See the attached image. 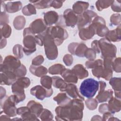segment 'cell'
Listing matches in <instances>:
<instances>
[{
	"mask_svg": "<svg viewBox=\"0 0 121 121\" xmlns=\"http://www.w3.org/2000/svg\"><path fill=\"white\" fill-rule=\"evenodd\" d=\"M81 99L74 98L66 105L56 107V120H81L84 104Z\"/></svg>",
	"mask_w": 121,
	"mask_h": 121,
	"instance_id": "1",
	"label": "cell"
},
{
	"mask_svg": "<svg viewBox=\"0 0 121 121\" xmlns=\"http://www.w3.org/2000/svg\"><path fill=\"white\" fill-rule=\"evenodd\" d=\"M99 87V82L93 78H89L85 79L81 83L79 91L82 95L87 98H91L95 95Z\"/></svg>",
	"mask_w": 121,
	"mask_h": 121,
	"instance_id": "2",
	"label": "cell"
},
{
	"mask_svg": "<svg viewBox=\"0 0 121 121\" xmlns=\"http://www.w3.org/2000/svg\"><path fill=\"white\" fill-rule=\"evenodd\" d=\"M41 35L43 38L47 58L49 60L55 59L58 56V50L53 38L48 34L46 30Z\"/></svg>",
	"mask_w": 121,
	"mask_h": 121,
	"instance_id": "3",
	"label": "cell"
},
{
	"mask_svg": "<svg viewBox=\"0 0 121 121\" xmlns=\"http://www.w3.org/2000/svg\"><path fill=\"white\" fill-rule=\"evenodd\" d=\"M30 84L29 79L26 77L20 78L12 84V92L17 96L19 103L25 99V95L24 88L27 87Z\"/></svg>",
	"mask_w": 121,
	"mask_h": 121,
	"instance_id": "4",
	"label": "cell"
},
{
	"mask_svg": "<svg viewBox=\"0 0 121 121\" xmlns=\"http://www.w3.org/2000/svg\"><path fill=\"white\" fill-rule=\"evenodd\" d=\"M23 51L26 55L32 54L36 50L35 34L29 27L25 29L24 31Z\"/></svg>",
	"mask_w": 121,
	"mask_h": 121,
	"instance_id": "5",
	"label": "cell"
},
{
	"mask_svg": "<svg viewBox=\"0 0 121 121\" xmlns=\"http://www.w3.org/2000/svg\"><path fill=\"white\" fill-rule=\"evenodd\" d=\"M99 48L101 51V56L104 59L114 58L116 53V47L106 38L101 39L98 41Z\"/></svg>",
	"mask_w": 121,
	"mask_h": 121,
	"instance_id": "6",
	"label": "cell"
},
{
	"mask_svg": "<svg viewBox=\"0 0 121 121\" xmlns=\"http://www.w3.org/2000/svg\"><path fill=\"white\" fill-rule=\"evenodd\" d=\"M46 31L53 38L56 45L61 44L68 36L66 30L61 26H51L47 29Z\"/></svg>",
	"mask_w": 121,
	"mask_h": 121,
	"instance_id": "7",
	"label": "cell"
},
{
	"mask_svg": "<svg viewBox=\"0 0 121 121\" xmlns=\"http://www.w3.org/2000/svg\"><path fill=\"white\" fill-rule=\"evenodd\" d=\"M18 103L17 96L14 95L9 97L3 103V106L1 107L6 114L9 116H15L17 113L15 105Z\"/></svg>",
	"mask_w": 121,
	"mask_h": 121,
	"instance_id": "8",
	"label": "cell"
},
{
	"mask_svg": "<svg viewBox=\"0 0 121 121\" xmlns=\"http://www.w3.org/2000/svg\"><path fill=\"white\" fill-rule=\"evenodd\" d=\"M21 65V62L18 59L9 55L5 58L3 64L1 65V71L9 70L14 73L15 70L20 67Z\"/></svg>",
	"mask_w": 121,
	"mask_h": 121,
	"instance_id": "9",
	"label": "cell"
},
{
	"mask_svg": "<svg viewBox=\"0 0 121 121\" xmlns=\"http://www.w3.org/2000/svg\"><path fill=\"white\" fill-rule=\"evenodd\" d=\"M92 25L95 28V33L100 36H105L109 31L104 20L100 17H95L92 21Z\"/></svg>",
	"mask_w": 121,
	"mask_h": 121,
	"instance_id": "10",
	"label": "cell"
},
{
	"mask_svg": "<svg viewBox=\"0 0 121 121\" xmlns=\"http://www.w3.org/2000/svg\"><path fill=\"white\" fill-rule=\"evenodd\" d=\"M97 16L96 13L92 10H86L78 16V29L91 24L92 18Z\"/></svg>",
	"mask_w": 121,
	"mask_h": 121,
	"instance_id": "11",
	"label": "cell"
},
{
	"mask_svg": "<svg viewBox=\"0 0 121 121\" xmlns=\"http://www.w3.org/2000/svg\"><path fill=\"white\" fill-rule=\"evenodd\" d=\"M30 93L32 95L42 100L44 99L45 97L51 96L53 93V90L52 88L48 89L43 86L38 85L32 88L30 90Z\"/></svg>",
	"mask_w": 121,
	"mask_h": 121,
	"instance_id": "12",
	"label": "cell"
},
{
	"mask_svg": "<svg viewBox=\"0 0 121 121\" xmlns=\"http://www.w3.org/2000/svg\"><path fill=\"white\" fill-rule=\"evenodd\" d=\"M87 49V47L85 44H78L75 43H70L68 47V50L71 53L80 57L85 56V53Z\"/></svg>",
	"mask_w": 121,
	"mask_h": 121,
	"instance_id": "13",
	"label": "cell"
},
{
	"mask_svg": "<svg viewBox=\"0 0 121 121\" xmlns=\"http://www.w3.org/2000/svg\"><path fill=\"white\" fill-rule=\"evenodd\" d=\"M29 28L34 34H40L47 30L46 25L41 18H38L34 21L30 25Z\"/></svg>",
	"mask_w": 121,
	"mask_h": 121,
	"instance_id": "14",
	"label": "cell"
},
{
	"mask_svg": "<svg viewBox=\"0 0 121 121\" xmlns=\"http://www.w3.org/2000/svg\"><path fill=\"white\" fill-rule=\"evenodd\" d=\"M79 30V36L82 40H84L92 38L95 34V30L92 24L84 26Z\"/></svg>",
	"mask_w": 121,
	"mask_h": 121,
	"instance_id": "15",
	"label": "cell"
},
{
	"mask_svg": "<svg viewBox=\"0 0 121 121\" xmlns=\"http://www.w3.org/2000/svg\"><path fill=\"white\" fill-rule=\"evenodd\" d=\"M63 17L67 26L73 27L78 23V16L71 9H67L65 10Z\"/></svg>",
	"mask_w": 121,
	"mask_h": 121,
	"instance_id": "16",
	"label": "cell"
},
{
	"mask_svg": "<svg viewBox=\"0 0 121 121\" xmlns=\"http://www.w3.org/2000/svg\"><path fill=\"white\" fill-rule=\"evenodd\" d=\"M17 112L21 115L23 120H38L37 116L33 113L27 107H22L17 109Z\"/></svg>",
	"mask_w": 121,
	"mask_h": 121,
	"instance_id": "17",
	"label": "cell"
},
{
	"mask_svg": "<svg viewBox=\"0 0 121 121\" xmlns=\"http://www.w3.org/2000/svg\"><path fill=\"white\" fill-rule=\"evenodd\" d=\"M61 91H65L68 95L73 98H78L81 99L83 101L84 100V98L79 95L77 86L71 83L67 84L66 86Z\"/></svg>",
	"mask_w": 121,
	"mask_h": 121,
	"instance_id": "18",
	"label": "cell"
},
{
	"mask_svg": "<svg viewBox=\"0 0 121 121\" xmlns=\"http://www.w3.org/2000/svg\"><path fill=\"white\" fill-rule=\"evenodd\" d=\"M59 16L54 11H50L44 14V21L46 26H51L57 22Z\"/></svg>",
	"mask_w": 121,
	"mask_h": 121,
	"instance_id": "19",
	"label": "cell"
},
{
	"mask_svg": "<svg viewBox=\"0 0 121 121\" xmlns=\"http://www.w3.org/2000/svg\"><path fill=\"white\" fill-rule=\"evenodd\" d=\"M121 99L112 96L109 101L108 111L112 114L118 112L121 110Z\"/></svg>",
	"mask_w": 121,
	"mask_h": 121,
	"instance_id": "20",
	"label": "cell"
},
{
	"mask_svg": "<svg viewBox=\"0 0 121 121\" xmlns=\"http://www.w3.org/2000/svg\"><path fill=\"white\" fill-rule=\"evenodd\" d=\"M61 75L64 80L69 83H76L78 82V78L72 70L65 69Z\"/></svg>",
	"mask_w": 121,
	"mask_h": 121,
	"instance_id": "21",
	"label": "cell"
},
{
	"mask_svg": "<svg viewBox=\"0 0 121 121\" xmlns=\"http://www.w3.org/2000/svg\"><path fill=\"white\" fill-rule=\"evenodd\" d=\"M106 38L110 42H119L121 40V25L118 27L111 31H109L105 36Z\"/></svg>",
	"mask_w": 121,
	"mask_h": 121,
	"instance_id": "22",
	"label": "cell"
},
{
	"mask_svg": "<svg viewBox=\"0 0 121 121\" xmlns=\"http://www.w3.org/2000/svg\"><path fill=\"white\" fill-rule=\"evenodd\" d=\"M110 80L109 84L112 86V88L114 90L115 97L121 99V78H113Z\"/></svg>",
	"mask_w": 121,
	"mask_h": 121,
	"instance_id": "23",
	"label": "cell"
},
{
	"mask_svg": "<svg viewBox=\"0 0 121 121\" xmlns=\"http://www.w3.org/2000/svg\"><path fill=\"white\" fill-rule=\"evenodd\" d=\"M22 3L20 1L9 2L4 5V9L8 12L14 13L21 9Z\"/></svg>",
	"mask_w": 121,
	"mask_h": 121,
	"instance_id": "24",
	"label": "cell"
},
{
	"mask_svg": "<svg viewBox=\"0 0 121 121\" xmlns=\"http://www.w3.org/2000/svg\"><path fill=\"white\" fill-rule=\"evenodd\" d=\"M72 70L75 73L77 77L80 79L86 78L88 75V71L81 64H78L75 65Z\"/></svg>",
	"mask_w": 121,
	"mask_h": 121,
	"instance_id": "25",
	"label": "cell"
},
{
	"mask_svg": "<svg viewBox=\"0 0 121 121\" xmlns=\"http://www.w3.org/2000/svg\"><path fill=\"white\" fill-rule=\"evenodd\" d=\"M27 106L30 110L37 117L39 116L43 110L42 105L34 101H29Z\"/></svg>",
	"mask_w": 121,
	"mask_h": 121,
	"instance_id": "26",
	"label": "cell"
},
{
	"mask_svg": "<svg viewBox=\"0 0 121 121\" xmlns=\"http://www.w3.org/2000/svg\"><path fill=\"white\" fill-rule=\"evenodd\" d=\"M89 4L88 2L83 1H77L73 6V11L77 14H82L88 8Z\"/></svg>",
	"mask_w": 121,
	"mask_h": 121,
	"instance_id": "27",
	"label": "cell"
},
{
	"mask_svg": "<svg viewBox=\"0 0 121 121\" xmlns=\"http://www.w3.org/2000/svg\"><path fill=\"white\" fill-rule=\"evenodd\" d=\"M29 70L33 74L37 77H43L47 73V69L43 66L35 67V66L32 65L30 67Z\"/></svg>",
	"mask_w": 121,
	"mask_h": 121,
	"instance_id": "28",
	"label": "cell"
},
{
	"mask_svg": "<svg viewBox=\"0 0 121 121\" xmlns=\"http://www.w3.org/2000/svg\"><path fill=\"white\" fill-rule=\"evenodd\" d=\"M54 100L57 102L58 104L60 105V106H63L67 104H69L71 99L69 98L66 93H59L53 98Z\"/></svg>",
	"mask_w": 121,
	"mask_h": 121,
	"instance_id": "29",
	"label": "cell"
},
{
	"mask_svg": "<svg viewBox=\"0 0 121 121\" xmlns=\"http://www.w3.org/2000/svg\"><path fill=\"white\" fill-rule=\"evenodd\" d=\"M113 92L111 89H109L106 91H103L100 93H98L96 97L98 103H102L107 101L112 96Z\"/></svg>",
	"mask_w": 121,
	"mask_h": 121,
	"instance_id": "30",
	"label": "cell"
},
{
	"mask_svg": "<svg viewBox=\"0 0 121 121\" xmlns=\"http://www.w3.org/2000/svg\"><path fill=\"white\" fill-rule=\"evenodd\" d=\"M52 79L53 86L55 88H60V91L63 89L67 85L64 80L59 77L54 76L52 78Z\"/></svg>",
	"mask_w": 121,
	"mask_h": 121,
	"instance_id": "31",
	"label": "cell"
},
{
	"mask_svg": "<svg viewBox=\"0 0 121 121\" xmlns=\"http://www.w3.org/2000/svg\"><path fill=\"white\" fill-rule=\"evenodd\" d=\"M65 69V67L60 64H55L49 69V72L52 75L61 74Z\"/></svg>",
	"mask_w": 121,
	"mask_h": 121,
	"instance_id": "32",
	"label": "cell"
},
{
	"mask_svg": "<svg viewBox=\"0 0 121 121\" xmlns=\"http://www.w3.org/2000/svg\"><path fill=\"white\" fill-rule=\"evenodd\" d=\"M30 2L33 3L35 6L39 9L48 8L51 6V0H37V1H30Z\"/></svg>",
	"mask_w": 121,
	"mask_h": 121,
	"instance_id": "33",
	"label": "cell"
},
{
	"mask_svg": "<svg viewBox=\"0 0 121 121\" xmlns=\"http://www.w3.org/2000/svg\"><path fill=\"white\" fill-rule=\"evenodd\" d=\"M25 22L26 21L25 17L23 16H19L15 18L13 25L16 29L20 30L24 27L25 25Z\"/></svg>",
	"mask_w": 121,
	"mask_h": 121,
	"instance_id": "34",
	"label": "cell"
},
{
	"mask_svg": "<svg viewBox=\"0 0 121 121\" xmlns=\"http://www.w3.org/2000/svg\"><path fill=\"white\" fill-rule=\"evenodd\" d=\"M113 1L114 0H98L96 2V7L97 10L101 11L111 5Z\"/></svg>",
	"mask_w": 121,
	"mask_h": 121,
	"instance_id": "35",
	"label": "cell"
},
{
	"mask_svg": "<svg viewBox=\"0 0 121 121\" xmlns=\"http://www.w3.org/2000/svg\"><path fill=\"white\" fill-rule=\"evenodd\" d=\"M41 83L43 86L46 89H51L52 83V78L48 76H43L41 78L40 80Z\"/></svg>",
	"mask_w": 121,
	"mask_h": 121,
	"instance_id": "36",
	"label": "cell"
},
{
	"mask_svg": "<svg viewBox=\"0 0 121 121\" xmlns=\"http://www.w3.org/2000/svg\"><path fill=\"white\" fill-rule=\"evenodd\" d=\"M22 13L26 16H31L36 13L35 6L31 4H29L25 6L22 9Z\"/></svg>",
	"mask_w": 121,
	"mask_h": 121,
	"instance_id": "37",
	"label": "cell"
},
{
	"mask_svg": "<svg viewBox=\"0 0 121 121\" xmlns=\"http://www.w3.org/2000/svg\"><path fill=\"white\" fill-rule=\"evenodd\" d=\"M3 26H1V35L4 38L9 37L11 32V29L7 24H3Z\"/></svg>",
	"mask_w": 121,
	"mask_h": 121,
	"instance_id": "38",
	"label": "cell"
},
{
	"mask_svg": "<svg viewBox=\"0 0 121 121\" xmlns=\"http://www.w3.org/2000/svg\"><path fill=\"white\" fill-rule=\"evenodd\" d=\"M42 120H52L53 118V115L52 112L47 109H43L42 112L39 116Z\"/></svg>",
	"mask_w": 121,
	"mask_h": 121,
	"instance_id": "39",
	"label": "cell"
},
{
	"mask_svg": "<svg viewBox=\"0 0 121 121\" xmlns=\"http://www.w3.org/2000/svg\"><path fill=\"white\" fill-rule=\"evenodd\" d=\"M112 69L116 72H121V58L118 57L113 59L112 63Z\"/></svg>",
	"mask_w": 121,
	"mask_h": 121,
	"instance_id": "40",
	"label": "cell"
},
{
	"mask_svg": "<svg viewBox=\"0 0 121 121\" xmlns=\"http://www.w3.org/2000/svg\"><path fill=\"white\" fill-rule=\"evenodd\" d=\"M85 103L86 107L90 110L96 109L97 106V102L95 99L88 98V99L86 101Z\"/></svg>",
	"mask_w": 121,
	"mask_h": 121,
	"instance_id": "41",
	"label": "cell"
},
{
	"mask_svg": "<svg viewBox=\"0 0 121 121\" xmlns=\"http://www.w3.org/2000/svg\"><path fill=\"white\" fill-rule=\"evenodd\" d=\"M103 64V61L101 60H89L86 62V66L88 69H93L97 65Z\"/></svg>",
	"mask_w": 121,
	"mask_h": 121,
	"instance_id": "42",
	"label": "cell"
},
{
	"mask_svg": "<svg viewBox=\"0 0 121 121\" xmlns=\"http://www.w3.org/2000/svg\"><path fill=\"white\" fill-rule=\"evenodd\" d=\"M23 47L21 45L17 44L13 48V53L17 57L20 59L23 56Z\"/></svg>",
	"mask_w": 121,
	"mask_h": 121,
	"instance_id": "43",
	"label": "cell"
},
{
	"mask_svg": "<svg viewBox=\"0 0 121 121\" xmlns=\"http://www.w3.org/2000/svg\"><path fill=\"white\" fill-rule=\"evenodd\" d=\"M26 73V67L23 65L20 66L18 69L15 70L14 73L17 78H21L24 76Z\"/></svg>",
	"mask_w": 121,
	"mask_h": 121,
	"instance_id": "44",
	"label": "cell"
},
{
	"mask_svg": "<svg viewBox=\"0 0 121 121\" xmlns=\"http://www.w3.org/2000/svg\"><path fill=\"white\" fill-rule=\"evenodd\" d=\"M86 58L90 60H94L96 57V54L95 51L90 48H87L85 52V56Z\"/></svg>",
	"mask_w": 121,
	"mask_h": 121,
	"instance_id": "45",
	"label": "cell"
},
{
	"mask_svg": "<svg viewBox=\"0 0 121 121\" xmlns=\"http://www.w3.org/2000/svg\"><path fill=\"white\" fill-rule=\"evenodd\" d=\"M111 23L115 26L120 25L121 23V16L120 14H114L112 15L110 18Z\"/></svg>",
	"mask_w": 121,
	"mask_h": 121,
	"instance_id": "46",
	"label": "cell"
},
{
	"mask_svg": "<svg viewBox=\"0 0 121 121\" xmlns=\"http://www.w3.org/2000/svg\"><path fill=\"white\" fill-rule=\"evenodd\" d=\"M44 58L42 55H38L36 56L32 60V65L34 66H39L43 62Z\"/></svg>",
	"mask_w": 121,
	"mask_h": 121,
	"instance_id": "47",
	"label": "cell"
},
{
	"mask_svg": "<svg viewBox=\"0 0 121 121\" xmlns=\"http://www.w3.org/2000/svg\"><path fill=\"white\" fill-rule=\"evenodd\" d=\"M121 0L114 1L112 4V9L115 11L117 12H121Z\"/></svg>",
	"mask_w": 121,
	"mask_h": 121,
	"instance_id": "48",
	"label": "cell"
},
{
	"mask_svg": "<svg viewBox=\"0 0 121 121\" xmlns=\"http://www.w3.org/2000/svg\"><path fill=\"white\" fill-rule=\"evenodd\" d=\"M63 62L67 66H70L73 62V57L70 54L65 55L63 59Z\"/></svg>",
	"mask_w": 121,
	"mask_h": 121,
	"instance_id": "49",
	"label": "cell"
},
{
	"mask_svg": "<svg viewBox=\"0 0 121 121\" xmlns=\"http://www.w3.org/2000/svg\"><path fill=\"white\" fill-rule=\"evenodd\" d=\"M92 49H93L95 52L99 53L100 52V50L99 48L98 41L97 40H94L93 41L92 43Z\"/></svg>",
	"mask_w": 121,
	"mask_h": 121,
	"instance_id": "50",
	"label": "cell"
},
{
	"mask_svg": "<svg viewBox=\"0 0 121 121\" xmlns=\"http://www.w3.org/2000/svg\"><path fill=\"white\" fill-rule=\"evenodd\" d=\"M64 1H57V0L52 1L51 6L53 7L55 9L60 8L62 6V3Z\"/></svg>",
	"mask_w": 121,
	"mask_h": 121,
	"instance_id": "51",
	"label": "cell"
},
{
	"mask_svg": "<svg viewBox=\"0 0 121 121\" xmlns=\"http://www.w3.org/2000/svg\"><path fill=\"white\" fill-rule=\"evenodd\" d=\"M99 111L100 112L104 113L107 111H108V104H104L100 105L99 107Z\"/></svg>",
	"mask_w": 121,
	"mask_h": 121,
	"instance_id": "52",
	"label": "cell"
},
{
	"mask_svg": "<svg viewBox=\"0 0 121 121\" xmlns=\"http://www.w3.org/2000/svg\"><path fill=\"white\" fill-rule=\"evenodd\" d=\"M99 84L100 85V87H99V88L100 87V88H99V91L98 93H100L104 90V88H105L106 85L105 83L103 81H100L99 82Z\"/></svg>",
	"mask_w": 121,
	"mask_h": 121,
	"instance_id": "53",
	"label": "cell"
}]
</instances>
